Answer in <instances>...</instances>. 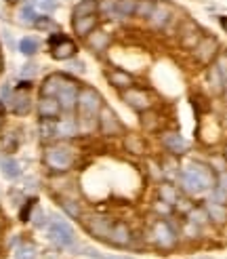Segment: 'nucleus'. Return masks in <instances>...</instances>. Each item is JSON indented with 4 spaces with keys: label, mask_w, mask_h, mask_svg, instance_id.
Instances as JSON below:
<instances>
[{
    "label": "nucleus",
    "mask_w": 227,
    "mask_h": 259,
    "mask_svg": "<svg viewBox=\"0 0 227 259\" xmlns=\"http://www.w3.org/2000/svg\"><path fill=\"white\" fill-rule=\"evenodd\" d=\"M3 126H5V112L0 110V131H3Z\"/></svg>",
    "instance_id": "nucleus-40"
},
{
    "label": "nucleus",
    "mask_w": 227,
    "mask_h": 259,
    "mask_svg": "<svg viewBox=\"0 0 227 259\" xmlns=\"http://www.w3.org/2000/svg\"><path fill=\"white\" fill-rule=\"evenodd\" d=\"M32 80H21L17 84H13V95L7 103V110H11L15 116H28L34 110V99H32Z\"/></svg>",
    "instance_id": "nucleus-4"
},
{
    "label": "nucleus",
    "mask_w": 227,
    "mask_h": 259,
    "mask_svg": "<svg viewBox=\"0 0 227 259\" xmlns=\"http://www.w3.org/2000/svg\"><path fill=\"white\" fill-rule=\"evenodd\" d=\"M32 3H34L38 13H46V15H53V13L59 9L57 0H32Z\"/></svg>",
    "instance_id": "nucleus-33"
},
{
    "label": "nucleus",
    "mask_w": 227,
    "mask_h": 259,
    "mask_svg": "<svg viewBox=\"0 0 227 259\" xmlns=\"http://www.w3.org/2000/svg\"><path fill=\"white\" fill-rule=\"evenodd\" d=\"M156 7V0H137V7H135V17L141 19V21H147L151 11Z\"/></svg>",
    "instance_id": "nucleus-28"
},
{
    "label": "nucleus",
    "mask_w": 227,
    "mask_h": 259,
    "mask_svg": "<svg viewBox=\"0 0 227 259\" xmlns=\"http://www.w3.org/2000/svg\"><path fill=\"white\" fill-rule=\"evenodd\" d=\"M3 38H5V42H7V45H9L11 49H13V47L17 49V42H15V38H13V34H11L9 30H3Z\"/></svg>",
    "instance_id": "nucleus-38"
},
{
    "label": "nucleus",
    "mask_w": 227,
    "mask_h": 259,
    "mask_svg": "<svg viewBox=\"0 0 227 259\" xmlns=\"http://www.w3.org/2000/svg\"><path fill=\"white\" fill-rule=\"evenodd\" d=\"M107 82L111 84V87H116V89H129V87H133L135 84V78L129 74V72H124L122 68H114V70H107Z\"/></svg>",
    "instance_id": "nucleus-20"
},
{
    "label": "nucleus",
    "mask_w": 227,
    "mask_h": 259,
    "mask_svg": "<svg viewBox=\"0 0 227 259\" xmlns=\"http://www.w3.org/2000/svg\"><path fill=\"white\" fill-rule=\"evenodd\" d=\"M9 5H19V3H25V0H7Z\"/></svg>",
    "instance_id": "nucleus-41"
},
{
    "label": "nucleus",
    "mask_w": 227,
    "mask_h": 259,
    "mask_svg": "<svg viewBox=\"0 0 227 259\" xmlns=\"http://www.w3.org/2000/svg\"><path fill=\"white\" fill-rule=\"evenodd\" d=\"M99 15H88V17H78V19H72V32L78 36V38H86L93 30L99 28Z\"/></svg>",
    "instance_id": "nucleus-17"
},
{
    "label": "nucleus",
    "mask_w": 227,
    "mask_h": 259,
    "mask_svg": "<svg viewBox=\"0 0 227 259\" xmlns=\"http://www.w3.org/2000/svg\"><path fill=\"white\" fill-rule=\"evenodd\" d=\"M0 173H3L5 179L15 181V179H19L23 175V166L15 156H13V154L0 152Z\"/></svg>",
    "instance_id": "nucleus-13"
},
{
    "label": "nucleus",
    "mask_w": 227,
    "mask_h": 259,
    "mask_svg": "<svg viewBox=\"0 0 227 259\" xmlns=\"http://www.w3.org/2000/svg\"><path fill=\"white\" fill-rule=\"evenodd\" d=\"M107 242L116 244V247H126V244L131 242V230L126 228L122 222H116V224L111 226V232H109Z\"/></svg>",
    "instance_id": "nucleus-22"
},
{
    "label": "nucleus",
    "mask_w": 227,
    "mask_h": 259,
    "mask_svg": "<svg viewBox=\"0 0 227 259\" xmlns=\"http://www.w3.org/2000/svg\"><path fill=\"white\" fill-rule=\"evenodd\" d=\"M46 234H48V240L55 242L57 247H61V249H72V247L78 249L72 224L68 222V219H63L61 215H48Z\"/></svg>",
    "instance_id": "nucleus-3"
},
{
    "label": "nucleus",
    "mask_w": 227,
    "mask_h": 259,
    "mask_svg": "<svg viewBox=\"0 0 227 259\" xmlns=\"http://www.w3.org/2000/svg\"><path fill=\"white\" fill-rule=\"evenodd\" d=\"M103 106L101 93L95 87H80L78 103H76V118H78L80 135H88L97 128V116Z\"/></svg>",
    "instance_id": "nucleus-1"
},
{
    "label": "nucleus",
    "mask_w": 227,
    "mask_h": 259,
    "mask_svg": "<svg viewBox=\"0 0 227 259\" xmlns=\"http://www.w3.org/2000/svg\"><path fill=\"white\" fill-rule=\"evenodd\" d=\"M122 101H124L129 108H133L135 112L151 110V95L147 93L145 89H139V87H135V84L122 91Z\"/></svg>",
    "instance_id": "nucleus-10"
},
{
    "label": "nucleus",
    "mask_w": 227,
    "mask_h": 259,
    "mask_svg": "<svg viewBox=\"0 0 227 259\" xmlns=\"http://www.w3.org/2000/svg\"><path fill=\"white\" fill-rule=\"evenodd\" d=\"M34 108H36L38 118H46V120H57L59 116L63 114V112H61V106H59V101H57V97L40 95Z\"/></svg>",
    "instance_id": "nucleus-12"
},
{
    "label": "nucleus",
    "mask_w": 227,
    "mask_h": 259,
    "mask_svg": "<svg viewBox=\"0 0 227 259\" xmlns=\"http://www.w3.org/2000/svg\"><path fill=\"white\" fill-rule=\"evenodd\" d=\"M38 72H40L38 63L28 61V63H23V66H21V70H19V78H21V80H34L36 76H38Z\"/></svg>",
    "instance_id": "nucleus-32"
},
{
    "label": "nucleus",
    "mask_w": 227,
    "mask_h": 259,
    "mask_svg": "<svg viewBox=\"0 0 227 259\" xmlns=\"http://www.w3.org/2000/svg\"><path fill=\"white\" fill-rule=\"evenodd\" d=\"M30 224L34 228H38V230H44L48 226V213H44V209H40V206L36 204V209H34V213L30 217Z\"/></svg>",
    "instance_id": "nucleus-31"
},
{
    "label": "nucleus",
    "mask_w": 227,
    "mask_h": 259,
    "mask_svg": "<svg viewBox=\"0 0 227 259\" xmlns=\"http://www.w3.org/2000/svg\"><path fill=\"white\" fill-rule=\"evenodd\" d=\"M97 128L103 135H107V137H116V135H120L122 133V122H120V118L116 116V112H114L109 106H101V110H99V116H97Z\"/></svg>",
    "instance_id": "nucleus-9"
},
{
    "label": "nucleus",
    "mask_w": 227,
    "mask_h": 259,
    "mask_svg": "<svg viewBox=\"0 0 227 259\" xmlns=\"http://www.w3.org/2000/svg\"><path fill=\"white\" fill-rule=\"evenodd\" d=\"M116 5L118 0H97V15L103 21H114L116 19Z\"/></svg>",
    "instance_id": "nucleus-26"
},
{
    "label": "nucleus",
    "mask_w": 227,
    "mask_h": 259,
    "mask_svg": "<svg viewBox=\"0 0 227 259\" xmlns=\"http://www.w3.org/2000/svg\"><path fill=\"white\" fill-rule=\"evenodd\" d=\"M38 135L42 141H57V120H38Z\"/></svg>",
    "instance_id": "nucleus-25"
},
{
    "label": "nucleus",
    "mask_w": 227,
    "mask_h": 259,
    "mask_svg": "<svg viewBox=\"0 0 227 259\" xmlns=\"http://www.w3.org/2000/svg\"><path fill=\"white\" fill-rule=\"evenodd\" d=\"M40 47H42V42L38 40L36 36H32V34H28V36H21L19 40H17V51L23 55V57H28V59H32L34 55H38V51H40Z\"/></svg>",
    "instance_id": "nucleus-21"
},
{
    "label": "nucleus",
    "mask_w": 227,
    "mask_h": 259,
    "mask_svg": "<svg viewBox=\"0 0 227 259\" xmlns=\"http://www.w3.org/2000/svg\"><path fill=\"white\" fill-rule=\"evenodd\" d=\"M11 95H13V84H11V82H5L3 87H0V101H3V106H5V108H7V103H9Z\"/></svg>",
    "instance_id": "nucleus-37"
},
{
    "label": "nucleus",
    "mask_w": 227,
    "mask_h": 259,
    "mask_svg": "<svg viewBox=\"0 0 227 259\" xmlns=\"http://www.w3.org/2000/svg\"><path fill=\"white\" fill-rule=\"evenodd\" d=\"M34 209H36V198H34V196H28V198L21 202V206H19V219H21L23 224H28V222H30V217H32Z\"/></svg>",
    "instance_id": "nucleus-30"
},
{
    "label": "nucleus",
    "mask_w": 227,
    "mask_h": 259,
    "mask_svg": "<svg viewBox=\"0 0 227 259\" xmlns=\"http://www.w3.org/2000/svg\"><path fill=\"white\" fill-rule=\"evenodd\" d=\"M80 251H82V255H86V257H91V259H129V257H116V255H103V253H99V251H95V249H91V247H78Z\"/></svg>",
    "instance_id": "nucleus-35"
},
{
    "label": "nucleus",
    "mask_w": 227,
    "mask_h": 259,
    "mask_svg": "<svg viewBox=\"0 0 227 259\" xmlns=\"http://www.w3.org/2000/svg\"><path fill=\"white\" fill-rule=\"evenodd\" d=\"M36 247L30 242H21L15 249V259H36Z\"/></svg>",
    "instance_id": "nucleus-34"
},
{
    "label": "nucleus",
    "mask_w": 227,
    "mask_h": 259,
    "mask_svg": "<svg viewBox=\"0 0 227 259\" xmlns=\"http://www.w3.org/2000/svg\"><path fill=\"white\" fill-rule=\"evenodd\" d=\"M68 78V74H63V72H53V74H48L44 76V80L40 84V95H46V97H55L59 93V89L63 84V80Z\"/></svg>",
    "instance_id": "nucleus-18"
},
{
    "label": "nucleus",
    "mask_w": 227,
    "mask_h": 259,
    "mask_svg": "<svg viewBox=\"0 0 227 259\" xmlns=\"http://www.w3.org/2000/svg\"><path fill=\"white\" fill-rule=\"evenodd\" d=\"M135 7L137 0H118L116 5V19L114 21H129L135 17Z\"/></svg>",
    "instance_id": "nucleus-27"
},
{
    "label": "nucleus",
    "mask_w": 227,
    "mask_h": 259,
    "mask_svg": "<svg viewBox=\"0 0 227 259\" xmlns=\"http://www.w3.org/2000/svg\"><path fill=\"white\" fill-rule=\"evenodd\" d=\"M88 15H97V0H78L72 7V19L88 17Z\"/></svg>",
    "instance_id": "nucleus-24"
},
{
    "label": "nucleus",
    "mask_w": 227,
    "mask_h": 259,
    "mask_svg": "<svg viewBox=\"0 0 227 259\" xmlns=\"http://www.w3.org/2000/svg\"><path fill=\"white\" fill-rule=\"evenodd\" d=\"M78 93H80V84L76 82L72 76H68L63 80L59 93L55 95L59 106H61V112L63 114H76V103H78Z\"/></svg>",
    "instance_id": "nucleus-7"
},
{
    "label": "nucleus",
    "mask_w": 227,
    "mask_h": 259,
    "mask_svg": "<svg viewBox=\"0 0 227 259\" xmlns=\"http://www.w3.org/2000/svg\"><path fill=\"white\" fill-rule=\"evenodd\" d=\"M34 30L44 32V34H53V32H59L61 30V25L55 21V17L46 15V13H38V17L34 21Z\"/></svg>",
    "instance_id": "nucleus-23"
},
{
    "label": "nucleus",
    "mask_w": 227,
    "mask_h": 259,
    "mask_svg": "<svg viewBox=\"0 0 227 259\" xmlns=\"http://www.w3.org/2000/svg\"><path fill=\"white\" fill-rule=\"evenodd\" d=\"M219 23H221V28H223V32L227 34V15H223V17H219Z\"/></svg>",
    "instance_id": "nucleus-39"
},
{
    "label": "nucleus",
    "mask_w": 227,
    "mask_h": 259,
    "mask_svg": "<svg viewBox=\"0 0 227 259\" xmlns=\"http://www.w3.org/2000/svg\"><path fill=\"white\" fill-rule=\"evenodd\" d=\"M84 42H86V47L93 51V53H103V51H107V47L111 45V36L105 32V30H93L91 34H88L86 38H84Z\"/></svg>",
    "instance_id": "nucleus-16"
},
{
    "label": "nucleus",
    "mask_w": 227,
    "mask_h": 259,
    "mask_svg": "<svg viewBox=\"0 0 227 259\" xmlns=\"http://www.w3.org/2000/svg\"><path fill=\"white\" fill-rule=\"evenodd\" d=\"M42 162L50 173L63 175V173L72 171V166L76 164V150L68 141H53V144H48L44 148Z\"/></svg>",
    "instance_id": "nucleus-2"
},
{
    "label": "nucleus",
    "mask_w": 227,
    "mask_h": 259,
    "mask_svg": "<svg viewBox=\"0 0 227 259\" xmlns=\"http://www.w3.org/2000/svg\"><path fill=\"white\" fill-rule=\"evenodd\" d=\"M46 47H48L50 57L55 61H70L78 55V45H76V40H72V38L68 34H63L61 30L48 34Z\"/></svg>",
    "instance_id": "nucleus-5"
},
{
    "label": "nucleus",
    "mask_w": 227,
    "mask_h": 259,
    "mask_svg": "<svg viewBox=\"0 0 227 259\" xmlns=\"http://www.w3.org/2000/svg\"><path fill=\"white\" fill-rule=\"evenodd\" d=\"M173 17H175V7L168 3V0H156V7H154V11H151L149 19H147V25L158 30V32H162V30L168 28Z\"/></svg>",
    "instance_id": "nucleus-8"
},
{
    "label": "nucleus",
    "mask_w": 227,
    "mask_h": 259,
    "mask_svg": "<svg viewBox=\"0 0 227 259\" xmlns=\"http://www.w3.org/2000/svg\"><path fill=\"white\" fill-rule=\"evenodd\" d=\"M111 226H114V222H111V219H107V217H88V219H84V228L91 232L93 236H97L101 240L109 238Z\"/></svg>",
    "instance_id": "nucleus-14"
},
{
    "label": "nucleus",
    "mask_w": 227,
    "mask_h": 259,
    "mask_svg": "<svg viewBox=\"0 0 227 259\" xmlns=\"http://www.w3.org/2000/svg\"><path fill=\"white\" fill-rule=\"evenodd\" d=\"M36 17H38V11H36L32 0H25V3L17 5V11H15V23L17 25H21V28H34Z\"/></svg>",
    "instance_id": "nucleus-15"
},
{
    "label": "nucleus",
    "mask_w": 227,
    "mask_h": 259,
    "mask_svg": "<svg viewBox=\"0 0 227 259\" xmlns=\"http://www.w3.org/2000/svg\"><path fill=\"white\" fill-rule=\"evenodd\" d=\"M80 135L76 114H61L57 118V141H70Z\"/></svg>",
    "instance_id": "nucleus-11"
},
{
    "label": "nucleus",
    "mask_w": 227,
    "mask_h": 259,
    "mask_svg": "<svg viewBox=\"0 0 227 259\" xmlns=\"http://www.w3.org/2000/svg\"><path fill=\"white\" fill-rule=\"evenodd\" d=\"M181 188L187 194H202L212 188V177L204 166H187L181 171Z\"/></svg>",
    "instance_id": "nucleus-6"
},
{
    "label": "nucleus",
    "mask_w": 227,
    "mask_h": 259,
    "mask_svg": "<svg viewBox=\"0 0 227 259\" xmlns=\"http://www.w3.org/2000/svg\"><path fill=\"white\" fill-rule=\"evenodd\" d=\"M160 141L171 154H185L187 152V141L181 133H162Z\"/></svg>",
    "instance_id": "nucleus-19"
},
{
    "label": "nucleus",
    "mask_w": 227,
    "mask_h": 259,
    "mask_svg": "<svg viewBox=\"0 0 227 259\" xmlns=\"http://www.w3.org/2000/svg\"><path fill=\"white\" fill-rule=\"evenodd\" d=\"M59 206L63 209V213L70 215L72 219H78V217L82 215V211H80V204L76 202V200H72V198H61V200H59Z\"/></svg>",
    "instance_id": "nucleus-29"
},
{
    "label": "nucleus",
    "mask_w": 227,
    "mask_h": 259,
    "mask_svg": "<svg viewBox=\"0 0 227 259\" xmlns=\"http://www.w3.org/2000/svg\"><path fill=\"white\" fill-rule=\"evenodd\" d=\"M0 110H3V112H5V106H3V101H0Z\"/></svg>",
    "instance_id": "nucleus-42"
},
{
    "label": "nucleus",
    "mask_w": 227,
    "mask_h": 259,
    "mask_svg": "<svg viewBox=\"0 0 227 259\" xmlns=\"http://www.w3.org/2000/svg\"><path fill=\"white\" fill-rule=\"evenodd\" d=\"M68 72H70V74H78V76H82V74L86 72L84 61H82V59H78V57L70 59V61H68Z\"/></svg>",
    "instance_id": "nucleus-36"
}]
</instances>
